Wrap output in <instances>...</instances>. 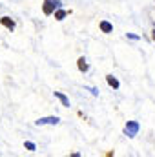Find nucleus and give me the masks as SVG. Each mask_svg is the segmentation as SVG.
<instances>
[{
    "mask_svg": "<svg viewBox=\"0 0 155 157\" xmlns=\"http://www.w3.org/2000/svg\"><path fill=\"white\" fill-rule=\"evenodd\" d=\"M59 6H60V0H44L42 11H44V15H51V13H55V9Z\"/></svg>",
    "mask_w": 155,
    "mask_h": 157,
    "instance_id": "1",
    "label": "nucleus"
},
{
    "mask_svg": "<svg viewBox=\"0 0 155 157\" xmlns=\"http://www.w3.org/2000/svg\"><path fill=\"white\" fill-rule=\"evenodd\" d=\"M137 132H139V122H137V121H130V122L126 124V128H124V133H126L128 137H135Z\"/></svg>",
    "mask_w": 155,
    "mask_h": 157,
    "instance_id": "2",
    "label": "nucleus"
},
{
    "mask_svg": "<svg viewBox=\"0 0 155 157\" xmlns=\"http://www.w3.org/2000/svg\"><path fill=\"white\" fill-rule=\"evenodd\" d=\"M59 122H60V119L57 117V115H55V117H42V119H39V121H35L37 126H46V124H53V126H55V124H59Z\"/></svg>",
    "mask_w": 155,
    "mask_h": 157,
    "instance_id": "3",
    "label": "nucleus"
},
{
    "mask_svg": "<svg viewBox=\"0 0 155 157\" xmlns=\"http://www.w3.org/2000/svg\"><path fill=\"white\" fill-rule=\"evenodd\" d=\"M0 24H2L4 28H7V29H11V31L15 29V22H13V20L9 18V17H2V18H0Z\"/></svg>",
    "mask_w": 155,
    "mask_h": 157,
    "instance_id": "4",
    "label": "nucleus"
},
{
    "mask_svg": "<svg viewBox=\"0 0 155 157\" xmlns=\"http://www.w3.org/2000/svg\"><path fill=\"white\" fill-rule=\"evenodd\" d=\"M106 82H108L113 90H119V86H120V84H119V80H117L113 75H106Z\"/></svg>",
    "mask_w": 155,
    "mask_h": 157,
    "instance_id": "5",
    "label": "nucleus"
},
{
    "mask_svg": "<svg viewBox=\"0 0 155 157\" xmlns=\"http://www.w3.org/2000/svg\"><path fill=\"white\" fill-rule=\"evenodd\" d=\"M100 31H102V33H112V31H113V26H112L110 22L102 20V22H100Z\"/></svg>",
    "mask_w": 155,
    "mask_h": 157,
    "instance_id": "6",
    "label": "nucleus"
},
{
    "mask_svg": "<svg viewBox=\"0 0 155 157\" xmlns=\"http://www.w3.org/2000/svg\"><path fill=\"white\" fill-rule=\"evenodd\" d=\"M55 97L62 102V106H70V99L64 95V93H60V91H55Z\"/></svg>",
    "mask_w": 155,
    "mask_h": 157,
    "instance_id": "7",
    "label": "nucleus"
},
{
    "mask_svg": "<svg viewBox=\"0 0 155 157\" xmlns=\"http://www.w3.org/2000/svg\"><path fill=\"white\" fill-rule=\"evenodd\" d=\"M77 66H78V70H80V71H82V73H86V71H88V70H89V66H88V64H86V59H84V57H80V59H78Z\"/></svg>",
    "mask_w": 155,
    "mask_h": 157,
    "instance_id": "8",
    "label": "nucleus"
},
{
    "mask_svg": "<svg viewBox=\"0 0 155 157\" xmlns=\"http://www.w3.org/2000/svg\"><path fill=\"white\" fill-rule=\"evenodd\" d=\"M66 15H68V11H64V9H57V11H55V18H57V20H62Z\"/></svg>",
    "mask_w": 155,
    "mask_h": 157,
    "instance_id": "9",
    "label": "nucleus"
},
{
    "mask_svg": "<svg viewBox=\"0 0 155 157\" xmlns=\"http://www.w3.org/2000/svg\"><path fill=\"white\" fill-rule=\"evenodd\" d=\"M24 146H26L29 152H35V144H33L31 141H26V143H24Z\"/></svg>",
    "mask_w": 155,
    "mask_h": 157,
    "instance_id": "10",
    "label": "nucleus"
},
{
    "mask_svg": "<svg viewBox=\"0 0 155 157\" xmlns=\"http://www.w3.org/2000/svg\"><path fill=\"white\" fill-rule=\"evenodd\" d=\"M128 39H131V40H139V37H137V35H133V33H128Z\"/></svg>",
    "mask_w": 155,
    "mask_h": 157,
    "instance_id": "11",
    "label": "nucleus"
},
{
    "mask_svg": "<svg viewBox=\"0 0 155 157\" xmlns=\"http://www.w3.org/2000/svg\"><path fill=\"white\" fill-rule=\"evenodd\" d=\"M152 37H153V40H155V29H153V31H152Z\"/></svg>",
    "mask_w": 155,
    "mask_h": 157,
    "instance_id": "12",
    "label": "nucleus"
}]
</instances>
